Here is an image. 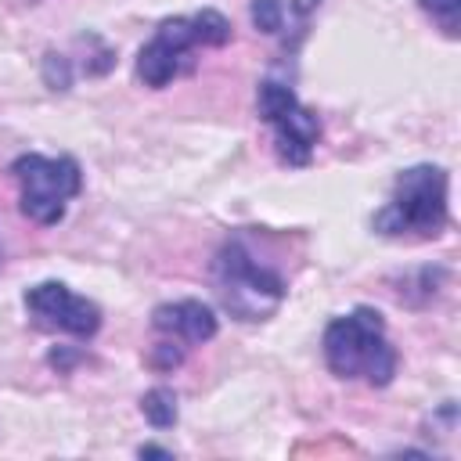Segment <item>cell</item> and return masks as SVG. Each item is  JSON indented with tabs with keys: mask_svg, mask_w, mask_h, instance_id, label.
<instances>
[{
	"mask_svg": "<svg viewBox=\"0 0 461 461\" xmlns=\"http://www.w3.org/2000/svg\"><path fill=\"white\" fill-rule=\"evenodd\" d=\"M447 223V173L439 166H411L396 176L393 202L375 216L382 234H439Z\"/></svg>",
	"mask_w": 461,
	"mask_h": 461,
	"instance_id": "obj_1",
	"label": "cell"
},
{
	"mask_svg": "<svg viewBox=\"0 0 461 461\" xmlns=\"http://www.w3.org/2000/svg\"><path fill=\"white\" fill-rule=\"evenodd\" d=\"M11 173L22 184V212L40 227H54L65 216V202L83 187V173L72 155H22L14 158Z\"/></svg>",
	"mask_w": 461,
	"mask_h": 461,
	"instance_id": "obj_2",
	"label": "cell"
},
{
	"mask_svg": "<svg viewBox=\"0 0 461 461\" xmlns=\"http://www.w3.org/2000/svg\"><path fill=\"white\" fill-rule=\"evenodd\" d=\"M385 339V321L371 306H357L346 317H335L324 328V360L331 375L339 378H357L364 371L367 353Z\"/></svg>",
	"mask_w": 461,
	"mask_h": 461,
	"instance_id": "obj_3",
	"label": "cell"
},
{
	"mask_svg": "<svg viewBox=\"0 0 461 461\" xmlns=\"http://www.w3.org/2000/svg\"><path fill=\"white\" fill-rule=\"evenodd\" d=\"M25 310L36 317L40 328L65 331V335H76V339H90L101 328V306L86 295L68 292V285H61V281L32 285L25 292Z\"/></svg>",
	"mask_w": 461,
	"mask_h": 461,
	"instance_id": "obj_4",
	"label": "cell"
},
{
	"mask_svg": "<svg viewBox=\"0 0 461 461\" xmlns=\"http://www.w3.org/2000/svg\"><path fill=\"white\" fill-rule=\"evenodd\" d=\"M216 270H220V285H223L220 292H223V299H227V306H230L234 313H241L245 295L256 299V303H259V295H270L274 303L285 295V281H281L274 270H263V267L245 252L241 241H230V245L220 252Z\"/></svg>",
	"mask_w": 461,
	"mask_h": 461,
	"instance_id": "obj_5",
	"label": "cell"
},
{
	"mask_svg": "<svg viewBox=\"0 0 461 461\" xmlns=\"http://www.w3.org/2000/svg\"><path fill=\"white\" fill-rule=\"evenodd\" d=\"M151 324H155V331L180 335V339L191 342V346H202V342H209V339L216 335V313H212V306H205V303H198V299L155 306Z\"/></svg>",
	"mask_w": 461,
	"mask_h": 461,
	"instance_id": "obj_6",
	"label": "cell"
},
{
	"mask_svg": "<svg viewBox=\"0 0 461 461\" xmlns=\"http://www.w3.org/2000/svg\"><path fill=\"white\" fill-rule=\"evenodd\" d=\"M274 126H277V155H281L288 166H306L310 155H313V144H317V137H321V119H317L310 108L295 104V108H292L285 119H277Z\"/></svg>",
	"mask_w": 461,
	"mask_h": 461,
	"instance_id": "obj_7",
	"label": "cell"
},
{
	"mask_svg": "<svg viewBox=\"0 0 461 461\" xmlns=\"http://www.w3.org/2000/svg\"><path fill=\"white\" fill-rule=\"evenodd\" d=\"M176 65H180V54L166 43V40H151V43H144L140 47V54H137V76L144 79V86H151V90H162L173 76H176Z\"/></svg>",
	"mask_w": 461,
	"mask_h": 461,
	"instance_id": "obj_8",
	"label": "cell"
},
{
	"mask_svg": "<svg viewBox=\"0 0 461 461\" xmlns=\"http://www.w3.org/2000/svg\"><path fill=\"white\" fill-rule=\"evenodd\" d=\"M295 104H299V101H295V94H292L288 83H274V79L259 83V94H256V112H259V119L277 122V119H285Z\"/></svg>",
	"mask_w": 461,
	"mask_h": 461,
	"instance_id": "obj_9",
	"label": "cell"
},
{
	"mask_svg": "<svg viewBox=\"0 0 461 461\" xmlns=\"http://www.w3.org/2000/svg\"><path fill=\"white\" fill-rule=\"evenodd\" d=\"M140 411H144V418L155 425V429H169V425H176V396H173V389H166V385H155V389H148L144 396H140Z\"/></svg>",
	"mask_w": 461,
	"mask_h": 461,
	"instance_id": "obj_10",
	"label": "cell"
},
{
	"mask_svg": "<svg viewBox=\"0 0 461 461\" xmlns=\"http://www.w3.org/2000/svg\"><path fill=\"white\" fill-rule=\"evenodd\" d=\"M191 25H194V43H205V47H223V43H230V22H227L220 11H212V7L198 11V14L191 18Z\"/></svg>",
	"mask_w": 461,
	"mask_h": 461,
	"instance_id": "obj_11",
	"label": "cell"
},
{
	"mask_svg": "<svg viewBox=\"0 0 461 461\" xmlns=\"http://www.w3.org/2000/svg\"><path fill=\"white\" fill-rule=\"evenodd\" d=\"M249 14H252V25L267 36L281 32V22H285V4L281 0H252L249 4Z\"/></svg>",
	"mask_w": 461,
	"mask_h": 461,
	"instance_id": "obj_12",
	"label": "cell"
},
{
	"mask_svg": "<svg viewBox=\"0 0 461 461\" xmlns=\"http://www.w3.org/2000/svg\"><path fill=\"white\" fill-rule=\"evenodd\" d=\"M425 14H432L447 36H457V18H461V0H418Z\"/></svg>",
	"mask_w": 461,
	"mask_h": 461,
	"instance_id": "obj_13",
	"label": "cell"
},
{
	"mask_svg": "<svg viewBox=\"0 0 461 461\" xmlns=\"http://www.w3.org/2000/svg\"><path fill=\"white\" fill-rule=\"evenodd\" d=\"M43 83L50 86V90H68L72 86V65H68V58L65 54H47L43 58Z\"/></svg>",
	"mask_w": 461,
	"mask_h": 461,
	"instance_id": "obj_14",
	"label": "cell"
},
{
	"mask_svg": "<svg viewBox=\"0 0 461 461\" xmlns=\"http://www.w3.org/2000/svg\"><path fill=\"white\" fill-rule=\"evenodd\" d=\"M180 360H184V353H180L173 342H158V346H155V353H151V364H155V367H162V371H166V367H176Z\"/></svg>",
	"mask_w": 461,
	"mask_h": 461,
	"instance_id": "obj_15",
	"label": "cell"
},
{
	"mask_svg": "<svg viewBox=\"0 0 461 461\" xmlns=\"http://www.w3.org/2000/svg\"><path fill=\"white\" fill-rule=\"evenodd\" d=\"M137 454H140V457H173V450H166V447H151V443L140 447Z\"/></svg>",
	"mask_w": 461,
	"mask_h": 461,
	"instance_id": "obj_16",
	"label": "cell"
},
{
	"mask_svg": "<svg viewBox=\"0 0 461 461\" xmlns=\"http://www.w3.org/2000/svg\"><path fill=\"white\" fill-rule=\"evenodd\" d=\"M317 4H321V0H292V11H295L299 18H306V14H310Z\"/></svg>",
	"mask_w": 461,
	"mask_h": 461,
	"instance_id": "obj_17",
	"label": "cell"
}]
</instances>
